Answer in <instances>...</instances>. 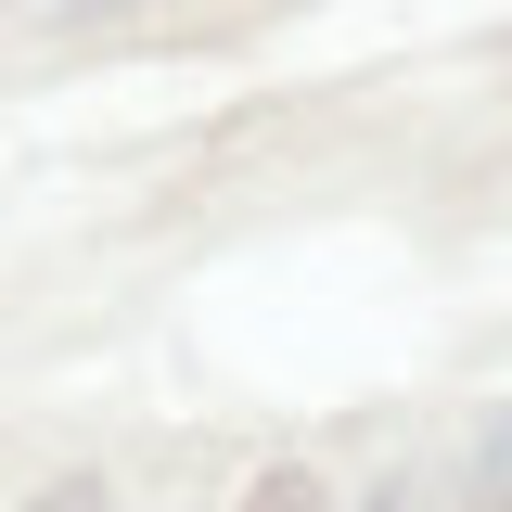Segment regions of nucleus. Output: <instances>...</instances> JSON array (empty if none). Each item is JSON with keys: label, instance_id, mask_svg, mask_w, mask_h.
<instances>
[{"label": "nucleus", "instance_id": "obj_1", "mask_svg": "<svg viewBox=\"0 0 512 512\" xmlns=\"http://www.w3.org/2000/svg\"><path fill=\"white\" fill-rule=\"evenodd\" d=\"M244 512H333V500H320V474L282 461V474H256V487H244Z\"/></svg>", "mask_w": 512, "mask_h": 512}, {"label": "nucleus", "instance_id": "obj_2", "mask_svg": "<svg viewBox=\"0 0 512 512\" xmlns=\"http://www.w3.org/2000/svg\"><path fill=\"white\" fill-rule=\"evenodd\" d=\"M26 512H103V474H64V487H39Z\"/></svg>", "mask_w": 512, "mask_h": 512}, {"label": "nucleus", "instance_id": "obj_3", "mask_svg": "<svg viewBox=\"0 0 512 512\" xmlns=\"http://www.w3.org/2000/svg\"><path fill=\"white\" fill-rule=\"evenodd\" d=\"M52 13H116V0H52Z\"/></svg>", "mask_w": 512, "mask_h": 512}, {"label": "nucleus", "instance_id": "obj_4", "mask_svg": "<svg viewBox=\"0 0 512 512\" xmlns=\"http://www.w3.org/2000/svg\"><path fill=\"white\" fill-rule=\"evenodd\" d=\"M487 512H512V474H500V487H487Z\"/></svg>", "mask_w": 512, "mask_h": 512}]
</instances>
